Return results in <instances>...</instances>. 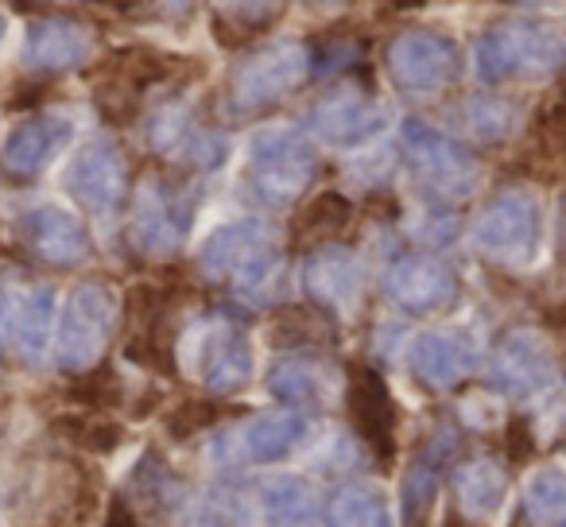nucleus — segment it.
<instances>
[{"instance_id": "nucleus-1", "label": "nucleus", "mask_w": 566, "mask_h": 527, "mask_svg": "<svg viewBox=\"0 0 566 527\" xmlns=\"http://www.w3.org/2000/svg\"><path fill=\"white\" fill-rule=\"evenodd\" d=\"M202 272L213 280H233L241 292L260 295L280 272V249L275 233L260 221H237L206 241Z\"/></svg>"}, {"instance_id": "nucleus-2", "label": "nucleus", "mask_w": 566, "mask_h": 527, "mask_svg": "<svg viewBox=\"0 0 566 527\" xmlns=\"http://www.w3.org/2000/svg\"><path fill=\"white\" fill-rule=\"evenodd\" d=\"M117 326V299L109 287L102 284H82L63 303L55 330V357L63 369H94L97 357L109 346V334Z\"/></svg>"}, {"instance_id": "nucleus-3", "label": "nucleus", "mask_w": 566, "mask_h": 527, "mask_svg": "<svg viewBox=\"0 0 566 527\" xmlns=\"http://www.w3.org/2000/svg\"><path fill=\"white\" fill-rule=\"evenodd\" d=\"M252 190L268 205H292L315 179V151L295 133H264L252 144Z\"/></svg>"}, {"instance_id": "nucleus-4", "label": "nucleus", "mask_w": 566, "mask_h": 527, "mask_svg": "<svg viewBox=\"0 0 566 527\" xmlns=\"http://www.w3.org/2000/svg\"><path fill=\"white\" fill-rule=\"evenodd\" d=\"M535 241H539V205L524 190L501 194L478 221V244L501 264L532 260Z\"/></svg>"}, {"instance_id": "nucleus-5", "label": "nucleus", "mask_w": 566, "mask_h": 527, "mask_svg": "<svg viewBox=\"0 0 566 527\" xmlns=\"http://www.w3.org/2000/svg\"><path fill=\"white\" fill-rule=\"evenodd\" d=\"M558 59H563V43L555 35L539 32V28L509 24L485 35L478 63L489 82H501L520 78V74H539L547 66H558Z\"/></svg>"}, {"instance_id": "nucleus-6", "label": "nucleus", "mask_w": 566, "mask_h": 527, "mask_svg": "<svg viewBox=\"0 0 566 527\" xmlns=\"http://www.w3.org/2000/svg\"><path fill=\"white\" fill-rule=\"evenodd\" d=\"M403 144H408L411 167L419 171V179L431 190H439L442 198H465L473 190L478 167H473L470 151L462 144H454L450 136L434 133L427 125H408Z\"/></svg>"}, {"instance_id": "nucleus-7", "label": "nucleus", "mask_w": 566, "mask_h": 527, "mask_svg": "<svg viewBox=\"0 0 566 527\" xmlns=\"http://www.w3.org/2000/svg\"><path fill=\"white\" fill-rule=\"evenodd\" d=\"M385 292L396 307L411 310V315H431L454 303L458 276L450 272L447 260L427 256V252H408L388 268Z\"/></svg>"}, {"instance_id": "nucleus-8", "label": "nucleus", "mask_w": 566, "mask_h": 527, "mask_svg": "<svg viewBox=\"0 0 566 527\" xmlns=\"http://www.w3.org/2000/svg\"><path fill=\"white\" fill-rule=\"evenodd\" d=\"M190 229V194L167 179L144 182L133 213V241L144 252H171Z\"/></svg>"}, {"instance_id": "nucleus-9", "label": "nucleus", "mask_w": 566, "mask_h": 527, "mask_svg": "<svg viewBox=\"0 0 566 527\" xmlns=\"http://www.w3.org/2000/svg\"><path fill=\"white\" fill-rule=\"evenodd\" d=\"M74 125L66 117H55V113H40V117H28L4 136L0 144V171L9 179H35L43 175L51 164L59 159V151L71 144Z\"/></svg>"}, {"instance_id": "nucleus-10", "label": "nucleus", "mask_w": 566, "mask_h": 527, "mask_svg": "<svg viewBox=\"0 0 566 527\" xmlns=\"http://www.w3.org/2000/svg\"><path fill=\"white\" fill-rule=\"evenodd\" d=\"M128 187L125 156L113 140H90L78 156L71 159L66 171V190L74 194V202H82L94 213H109L120 205Z\"/></svg>"}, {"instance_id": "nucleus-11", "label": "nucleus", "mask_w": 566, "mask_h": 527, "mask_svg": "<svg viewBox=\"0 0 566 527\" xmlns=\"http://www.w3.org/2000/svg\"><path fill=\"white\" fill-rule=\"evenodd\" d=\"M20 236H24L28 252H35L48 264H59V268H71V264H82L90 256V233L71 210L63 205H35L20 218Z\"/></svg>"}, {"instance_id": "nucleus-12", "label": "nucleus", "mask_w": 566, "mask_h": 527, "mask_svg": "<svg viewBox=\"0 0 566 527\" xmlns=\"http://www.w3.org/2000/svg\"><path fill=\"white\" fill-rule=\"evenodd\" d=\"M349 419H354V431L373 446V454L385 465L392 462L396 457V403L380 372L354 369V377H349Z\"/></svg>"}, {"instance_id": "nucleus-13", "label": "nucleus", "mask_w": 566, "mask_h": 527, "mask_svg": "<svg viewBox=\"0 0 566 527\" xmlns=\"http://www.w3.org/2000/svg\"><path fill=\"white\" fill-rule=\"evenodd\" d=\"M307 74V51L303 48H272L260 59H252L233 82V102L241 109L280 102L287 89H295Z\"/></svg>"}, {"instance_id": "nucleus-14", "label": "nucleus", "mask_w": 566, "mask_h": 527, "mask_svg": "<svg viewBox=\"0 0 566 527\" xmlns=\"http://www.w3.org/2000/svg\"><path fill=\"white\" fill-rule=\"evenodd\" d=\"M388 59H392L396 82L411 94H434L454 78V48L439 35H403V40L392 43Z\"/></svg>"}, {"instance_id": "nucleus-15", "label": "nucleus", "mask_w": 566, "mask_h": 527, "mask_svg": "<svg viewBox=\"0 0 566 527\" xmlns=\"http://www.w3.org/2000/svg\"><path fill=\"white\" fill-rule=\"evenodd\" d=\"M551 372H555V365H551L547 346L527 330L509 334L493 357V384L516 400L543 392L551 384Z\"/></svg>"}, {"instance_id": "nucleus-16", "label": "nucleus", "mask_w": 566, "mask_h": 527, "mask_svg": "<svg viewBox=\"0 0 566 527\" xmlns=\"http://www.w3.org/2000/svg\"><path fill=\"white\" fill-rule=\"evenodd\" d=\"M94 51V40L74 20H35L24 35V63L32 71H71Z\"/></svg>"}, {"instance_id": "nucleus-17", "label": "nucleus", "mask_w": 566, "mask_h": 527, "mask_svg": "<svg viewBox=\"0 0 566 527\" xmlns=\"http://www.w3.org/2000/svg\"><path fill=\"white\" fill-rule=\"evenodd\" d=\"M478 365L470 338L454 330H431L411 346V369L431 388H458Z\"/></svg>"}, {"instance_id": "nucleus-18", "label": "nucleus", "mask_w": 566, "mask_h": 527, "mask_svg": "<svg viewBox=\"0 0 566 527\" xmlns=\"http://www.w3.org/2000/svg\"><path fill=\"white\" fill-rule=\"evenodd\" d=\"M198 365H202V380L210 392H237L249 384L252 377V346L237 326H213L202 338L198 349Z\"/></svg>"}, {"instance_id": "nucleus-19", "label": "nucleus", "mask_w": 566, "mask_h": 527, "mask_svg": "<svg viewBox=\"0 0 566 527\" xmlns=\"http://www.w3.org/2000/svg\"><path fill=\"white\" fill-rule=\"evenodd\" d=\"M311 125L326 144H361L385 125V113L365 97H331L311 113Z\"/></svg>"}, {"instance_id": "nucleus-20", "label": "nucleus", "mask_w": 566, "mask_h": 527, "mask_svg": "<svg viewBox=\"0 0 566 527\" xmlns=\"http://www.w3.org/2000/svg\"><path fill=\"white\" fill-rule=\"evenodd\" d=\"M307 434V419L300 411H272V415H260L244 426L241 450L252 462H280L287 457Z\"/></svg>"}, {"instance_id": "nucleus-21", "label": "nucleus", "mask_w": 566, "mask_h": 527, "mask_svg": "<svg viewBox=\"0 0 566 527\" xmlns=\"http://www.w3.org/2000/svg\"><path fill=\"white\" fill-rule=\"evenodd\" d=\"M307 287L326 307H349L357 299V292H361L357 260L342 249H323L307 264Z\"/></svg>"}, {"instance_id": "nucleus-22", "label": "nucleus", "mask_w": 566, "mask_h": 527, "mask_svg": "<svg viewBox=\"0 0 566 527\" xmlns=\"http://www.w3.org/2000/svg\"><path fill=\"white\" fill-rule=\"evenodd\" d=\"M450 446H454V442H450L447 434H439V439L423 450V457H416V465H411L408 481H403V519H408V527H419L431 516L434 500H439V488H442V457H447Z\"/></svg>"}, {"instance_id": "nucleus-23", "label": "nucleus", "mask_w": 566, "mask_h": 527, "mask_svg": "<svg viewBox=\"0 0 566 527\" xmlns=\"http://www.w3.org/2000/svg\"><path fill=\"white\" fill-rule=\"evenodd\" d=\"M458 504L473 524H485L501 512L504 496H509V473L496 462H470L454 481Z\"/></svg>"}, {"instance_id": "nucleus-24", "label": "nucleus", "mask_w": 566, "mask_h": 527, "mask_svg": "<svg viewBox=\"0 0 566 527\" xmlns=\"http://www.w3.org/2000/svg\"><path fill=\"white\" fill-rule=\"evenodd\" d=\"M55 334V295L48 287H32L17 299V315H12V341L20 346L24 357H43Z\"/></svg>"}, {"instance_id": "nucleus-25", "label": "nucleus", "mask_w": 566, "mask_h": 527, "mask_svg": "<svg viewBox=\"0 0 566 527\" xmlns=\"http://www.w3.org/2000/svg\"><path fill=\"white\" fill-rule=\"evenodd\" d=\"M318 493L303 477H280L264 493V527H315Z\"/></svg>"}, {"instance_id": "nucleus-26", "label": "nucleus", "mask_w": 566, "mask_h": 527, "mask_svg": "<svg viewBox=\"0 0 566 527\" xmlns=\"http://www.w3.org/2000/svg\"><path fill=\"white\" fill-rule=\"evenodd\" d=\"M326 527H392V512L380 488L346 485L326 500Z\"/></svg>"}, {"instance_id": "nucleus-27", "label": "nucleus", "mask_w": 566, "mask_h": 527, "mask_svg": "<svg viewBox=\"0 0 566 527\" xmlns=\"http://www.w3.org/2000/svg\"><path fill=\"white\" fill-rule=\"evenodd\" d=\"M272 392L280 396L283 403H326V396L334 392L331 377L318 361H303V357H292V361H283L280 369L272 372Z\"/></svg>"}, {"instance_id": "nucleus-28", "label": "nucleus", "mask_w": 566, "mask_h": 527, "mask_svg": "<svg viewBox=\"0 0 566 527\" xmlns=\"http://www.w3.org/2000/svg\"><path fill=\"white\" fill-rule=\"evenodd\" d=\"M524 508L535 527H563L566 524V470L543 465L539 473H532Z\"/></svg>"}, {"instance_id": "nucleus-29", "label": "nucleus", "mask_w": 566, "mask_h": 527, "mask_svg": "<svg viewBox=\"0 0 566 527\" xmlns=\"http://www.w3.org/2000/svg\"><path fill=\"white\" fill-rule=\"evenodd\" d=\"M349 218H354V205H349L346 198L323 194L303 210L300 221H295V236H300V241L323 244V241H331V236H338L342 229L349 225Z\"/></svg>"}, {"instance_id": "nucleus-30", "label": "nucleus", "mask_w": 566, "mask_h": 527, "mask_svg": "<svg viewBox=\"0 0 566 527\" xmlns=\"http://www.w3.org/2000/svg\"><path fill=\"white\" fill-rule=\"evenodd\" d=\"M182 527H252V512L237 493L218 488V493H206L202 500L190 504Z\"/></svg>"}, {"instance_id": "nucleus-31", "label": "nucleus", "mask_w": 566, "mask_h": 527, "mask_svg": "<svg viewBox=\"0 0 566 527\" xmlns=\"http://www.w3.org/2000/svg\"><path fill=\"white\" fill-rule=\"evenodd\" d=\"M218 415H221L218 403H206V400L195 403V400H190V403H182V408L171 415V434H175V439H187V434L213 426V423H218Z\"/></svg>"}, {"instance_id": "nucleus-32", "label": "nucleus", "mask_w": 566, "mask_h": 527, "mask_svg": "<svg viewBox=\"0 0 566 527\" xmlns=\"http://www.w3.org/2000/svg\"><path fill=\"white\" fill-rule=\"evenodd\" d=\"M283 0H226V9L233 20H244L249 28H264L268 20L280 12Z\"/></svg>"}, {"instance_id": "nucleus-33", "label": "nucleus", "mask_w": 566, "mask_h": 527, "mask_svg": "<svg viewBox=\"0 0 566 527\" xmlns=\"http://www.w3.org/2000/svg\"><path fill=\"white\" fill-rule=\"evenodd\" d=\"M539 136L555 148H566V86L555 94V102L543 109V120H539Z\"/></svg>"}, {"instance_id": "nucleus-34", "label": "nucleus", "mask_w": 566, "mask_h": 527, "mask_svg": "<svg viewBox=\"0 0 566 527\" xmlns=\"http://www.w3.org/2000/svg\"><path fill=\"white\" fill-rule=\"evenodd\" d=\"M12 315H17V299L0 287V349L12 346Z\"/></svg>"}, {"instance_id": "nucleus-35", "label": "nucleus", "mask_w": 566, "mask_h": 527, "mask_svg": "<svg viewBox=\"0 0 566 527\" xmlns=\"http://www.w3.org/2000/svg\"><path fill=\"white\" fill-rule=\"evenodd\" d=\"M105 527H140V519H136V512L128 508L125 500H113V508H109V519H105Z\"/></svg>"}, {"instance_id": "nucleus-36", "label": "nucleus", "mask_w": 566, "mask_h": 527, "mask_svg": "<svg viewBox=\"0 0 566 527\" xmlns=\"http://www.w3.org/2000/svg\"><path fill=\"white\" fill-rule=\"evenodd\" d=\"M551 323H555V326H566V303H563L558 310H551Z\"/></svg>"}, {"instance_id": "nucleus-37", "label": "nucleus", "mask_w": 566, "mask_h": 527, "mask_svg": "<svg viewBox=\"0 0 566 527\" xmlns=\"http://www.w3.org/2000/svg\"><path fill=\"white\" fill-rule=\"evenodd\" d=\"M396 9H419V4H423V0H392Z\"/></svg>"}, {"instance_id": "nucleus-38", "label": "nucleus", "mask_w": 566, "mask_h": 527, "mask_svg": "<svg viewBox=\"0 0 566 527\" xmlns=\"http://www.w3.org/2000/svg\"><path fill=\"white\" fill-rule=\"evenodd\" d=\"M105 4H113V9H133L136 0H105Z\"/></svg>"}, {"instance_id": "nucleus-39", "label": "nucleus", "mask_w": 566, "mask_h": 527, "mask_svg": "<svg viewBox=\"0 0 566 527\" xmlns=\"http://www.w3.org/2000/svg\"><path fill=\"white\" fill-rule=\"evenodd\" d=\"M520 4H547V0H520Z\"/></svg>"}, {"instance_id": "nucleus-40", "label": "nucleus", "mask_w": 566, "mask_h": 527, "mask_svg": "<svg viewBox=\"0 0 566 527\" xmlns=\"http://www.w3.org/2000/svg\"><path fill=\"white\" fill-rule=\"evenodd\" d=\"M0 43H4V20H0Z\"/></svg>"}]
</instances>
